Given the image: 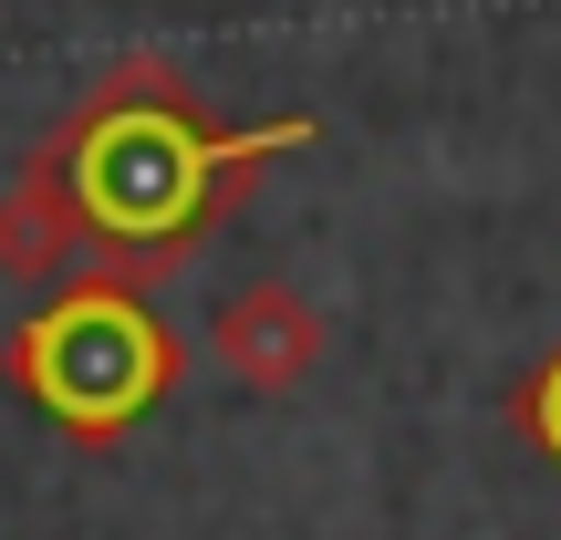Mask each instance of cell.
I'll list each match as a JSON object with an SVG mask.
<instances>
[{
    "label": "cell",
    "instance_id": "7a4b0ae2",
    "mask_svg": "<svg viewBox=\"0 0 561 540\" xmlns=\"http://www.w3.org/2000/svg\"><path fill=\"white\" fill-rule=\"evenodd\" d=\"M187 375V343L136 280H104V271H73L11 343H0V384L53 426L62 447L104 458L125 447Z\"/></svg>",
    "mask_w": 561,
    "mask_h": 540
},
{
    "label": "cell",
    "instance_id": "6da1fadb",
    "mask_svg": "<svg viewBox=\"0 0 561 540\" xmlns=\"http://www.w3.org/2000/svg\"><path fill=\"white\" fill-rule=\"evenodd\" d=\"M322 125L312 115H271V125H229L167 53H115L53 136H32V157L53 166L62 208H73L83 271L157 291L167 271H187L229 219L250 208V187L280 157H301Z\"/></svg>",
    "mask_w": 561,
    "mask_h": 540
},
{
    "label": "cell",
    "instance_id": "277c9868",
    "mask_svg": "<svg viewBox=\"0 0 561 540\" xmlns=\"http://www.w3.org/2000/svg\"><path fill=\"white\" fill-rule=\"evenodd\" d=\"M83 240H73V208H62L53 166L21 146V166L0 177V280H73Z\"/></svg>",
    "mask_w": 561,
    "mask_h": 540
},
{
    "label": "cell",
    "instance_id": "5b68a950",
    "mask_svg": "<svg viewBox=\"0 0 561 540\" xmlns=\"http://www.w3.org/2000/svg\"><path fill=\"white\" fill-rule=\"evenodd\" d=\"M510 426H520V437H530V447H541V458L561 468V343H551L541 364H530L520 384H510Z\"/></svg>",
    "mask_w": 561,
    "mask_h": 540
},
{
    "label": "cell",
    "instance_id": "3957f363",
    "mask_svg": "<svg viewBox=\"0 0 561 540\" xmlns=\"http://www.w3.org/2000/svg\"><path fill=\"white\" fill-rule=\"evenodd\" d=\"M322 343H333V322H322V301L291 291V280H250V291H229L219 312H208V354H219L250 395L312 384L322 375Z\"/></svg>",
    "mask_w": 561,
    "mask_h": 540
}]
</instances>
